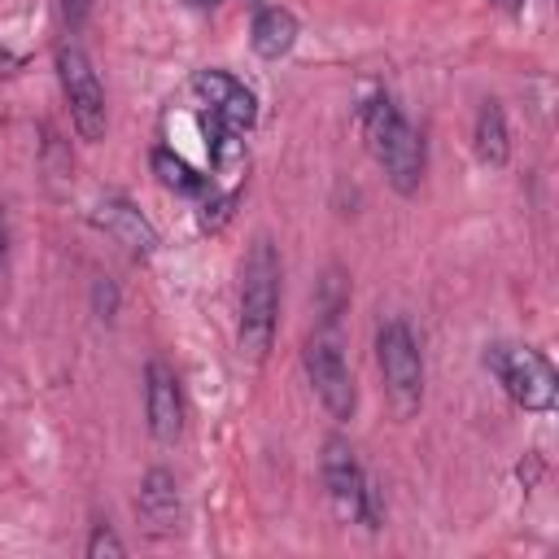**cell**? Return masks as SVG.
I'll use <instances>...</instances> for the list:
<instances>
[{
  "mask_svg": "<svg viewBox=\"0 0 559 559\" xmlns=\"http://www.w3.org/2000/svg\"><path fill=\"white\" fill-rule=\"evenodd\" d=\"M153 170H157V179H162L166 188H175V192H205V179H201L179 153H170V148H153Z\"/></svg>",
  "mask_w": 559,
  "mask_h": 559,
  "instance_id": "obj_14",
  "label": "cell"
},
{
  "mask_svg": "<svg viewBox=\"0 0 559 559\" xmlns=\"http://www.w3.org/2000/svg\"><path fill=\"white\" fill-rule=\"evenodd\" d=\"M498 4H515V0H498Z\"/></svg>",
  "mask_w": 559,
  "mask_h": 559,
  "instance_id": "obj_22",
  "label": "cell"
},
{
  "mask_svg": "<svg viewBox=\"0 0 559 559\" xmlns=\"http://www.w3.org/2000/svg\"><path fill=\"white\" fill-rule=\"evenodd\" d=\"M192 92H197L201 105L210 109V122H218V127H227V131H236V135H245V131L253 127V118H258L253 92H249L240 79L223 74V70H197Z\"/></svg>",
  "mask_w": 559,
  "mask_h": 559,
  "instance_id": "obj_8",
  "label": "cell"
},
{
  "mask_svg": "<svg viewBox=\"0 0 559 559\" xmlns=\"http://www.w3.org/2000/svg\"><path fill=\"white\" fill-rule=\"evenodd\" d=\"M100 555H127V546L118 542V533L109 524H96L87 537V559H100Z\"/></svg>",
  "mask_w": 559,
  "mask_h": 559,
  "instance_id": "obj_15",
  "label": "cell"
},
{
  "mask_svg": "<svg viewBox=\"0 0 559 559\" xmlns=\"http://www.w3.org/2000/svg\"><path fill=\"white\" fill-rule=\"evenodd\" d=\"M57 79H61V96H66V109H70V122H74L79 140H87V144L105 140V127H109L105 87H100L87 52L79 44L57 48Z\"/></svg>",
  "mask_w": 559,
  "mask_h": 559,
  "instance_id": "obj_4",
  "label": "cell"
},
{
  "mask_svg": "<svg viewBox=\"0 0 559 559\" xmlns=\"http://www.w3.org/2000/svg\"><path fill=\"white\" fill-rule=\"evenodd\" d=\"M485 367L502 380V389L511 393L515 406L524 411H550L555 406V367L528 349V345H489L485 349Z\"/></svg>",
  "mask_w": 559,
  "mask_h": 559,
  "instance_id": "obj_5",
  "label": "cell"
},
{
  "mask_svg": "<svg viewBox=\"0 0 559 559\" xmlns=\"http://www.w3.org/2000/svg\"><path fill=\"white\" fill-rule=\"evenodd\" d=\"M319 472H323V489H328V502H332L336 520L362 524V520H367L371 480L362 476V467H358V459H354V445H349L345 437H328V441H323Z\"/></svg>",
  "mask_w": 559,
  "mask_h": 559,
  "instance_id": "obj_6",
  "label": "cell"
},
{
  "mask_svg": "<svg viewBox=\"0 0 559 559\" xmlns=\"http://www.w3.org/2000/svg\"><path fill=\"white\" fill-rule=\"evenodd\" d=\"M476 153H480V162H489V166H502L507 153H511L507 118H502V105H498V100H485L480 114H476Z\"/></svg>",
  "mask_w": 559,
  "mask_h": 559,
  "instance_id": "obj_13",
  "label": "cell"
},
{
  "mask_svg": "<svg viewBox=\"0 0 559 559\" xmlns=\"http://www.w3.org/2000/svg\"><path fill=\"white\" fill-rule=\"evenodd\" d=\"M4 280H9V214L0 205V293H4Z\"/></svg>",
  "mask_w": 559,
  "mask_h": 559,
  "instance_id": "obj_19",
  "label": "cell"
},
{
  "mask_svg": "<svg viewBox=\"0 0 559 559\" xmlns=\"http://www.w3.org/2000/svg\"><path fill=\"white\" fill-rule=\"evenodd\" d=\"M57 4H61V17H66L70 31H79L87 22V13H92V0H57Z\"/></svg>",
  "mask_w": 559,
  "mask_h": 559,
  "instance_id": "obj_17",
  "label": "cell"
},
{
  "mask_svg": "<svg viewBox=\"0 0 559 559\" xmlns=\"http://www.w3.org/2000/svg\"><path fill=\"white\" fill-rule=\"evenodd\" d=\"M92 218H96V227L105 231V236H114L127 253H135V258H148L153 249H157V227L127 201V197H100L96 201V210H92Z\"/></svg>",
  "mask_w": 559,
  "mask_h": 559,
  "instance_id": "obj_10",
  "label": "cell"
},
{
  "mask_svg": "<svg viewBox=\"0 0 559 559\" xmlns=\"http://www.w3.org/2000/svg\"><path fill=\"white\" fill-rule=\"evenodd\" d=\"M275 314H280V253L266 236H258L240 262V354L262 362L275 336Z\"/></svg>",
  "mask_w": 559,
  "mask_h": 559,
  "instance_id": "obj_1",
  "label": "cell"
},
{
  "mask_svg": "<svg viewBox=\"0 0 559 559\" xmlns=\"http://www.w3.org/2000/svg\"><path fill=\"white\" fill-rule=\"evenodd\" d=\"M135 515H140L144 533H153V537H170L179 528V485H175V476L166 467H153L140 480Z\"/></svg>",
  "mask_w": 559,
  "mask_h": 559,
  "instance_id": "obj_11",
  "label": "cell"
},
{
  "mask_svg": "<svg viewBox=\"0 0 559 559\" xmlns=\"http://www.w3.org/2000/svg\"><path fill=\"white\" fill-rule=\"evenodd\" d=\"M192 4H201V9H210V4H218V0H192Z\"/></svg>",
  "mask_w": 559,
  "mask_h": 559,
  "instance_id": "obj_21",
  "label": "cell"
},
{
  "mask_svg": "<svg viewBox=\"0 0 559 559\" xmlns=\"http://www.w3.org/2000/svg\"><path fill=\"white\" fill-rule=\"evenodd\" d=\"M231 205H236V197H214V192H210L205 205H201V227H210V231L223 227V223L231 218Z\"/></svg>",
  "mask_w": 559,
  "mask_h": 559,
  "instance_id": "obj_16",
  "label": "cell"
},
{
  "mask_svg": "<svg viewBox=\"0 0 559 559\" xmlns=\"http://www.w3.org/2000/svg\"><path fill=\"white\" fill-rule=\"evenodd\" d=\"M144 411H148V432L162 445L179 441V432H183V397H179L175 371L162 358H153L144 367Z\"/></svg>",
  "mask_w": 559,
  "mask_h": 559,
  "instance_id": "obj_9",
  "label": "cell"
},
{
  "mask_svg": "<svg viewBox=\"0 0 559 559\" xmlns=\"http://www.w3.org/2000/svg\"><path fill=\"white\" fill-rule=\"evenodd\" d=\"M362 135H367L371 157L384 166L389 183L397 192H415L424 179V140L389 96H376L362 109Z\"/></svg>",
  "mask_w": 559,
  "mask_h": 559,
  "instance_id": "obj_2",
  "label": "cell"
},
{
  "mask_svg": "<svg viewBox=\"0 0 559 559\" xmlns=\"http://www.w3.org/2000/svg\"><path fill=\"white\" fill-rule=\"evenodd\" d=\"M96 310H100V319H114V310H118V293H114V284H96Z\"/></svg>",
  "mask_w": 559,
  "mask_h": 559,
  "instance_id": "obj_18",
  "label": "cell"
},
{
  "mask_svg": "<svg viewBox=\"0 0 559 559\" xmlns=\"http://www.w3.org/2000/svg\"><path fill=\"white\" fill-rule=\"evenodd\" d=\"M301 362H306V376H310L319 402L328 406V415H332V419H349L354 406H358V393H354V376H349V367H345L341 345H336L328 332H319V336L306 341Z\"/></svg>",
  "mask_w": 559,
  "mask_h": 559,
  "instance_id": "obj_7",
  "label": "cell"
},
{
  "mask_svg": "<svg viewBox=\"0 0 559 559\" xmlns=\"http://www.w3.org/2000/svg\"><path fill=\"white\" fill-rule=\"evenodd\" d=\"M22 70V57L17 52H9L4 44H0V74H17Z\"/></svg>",
  "mask_w": 559,
  "mask_h": 559,
  "instance_id": "obj_20",
  "label": "cell"
},
{
  "mask_svg": "<svg viewBox=\"0 0 559 559\" xmlns=\"http://www.w3.org/2000/svg\"><path fill=\"white\" fill-rule=\"evenodd\" d=\"M249 44L262 61H280L293 44H297V17L280 4H266L253 13V26H249Z\"/></svg>",
  "mask_w": 559,
  "mask_h": 559,
  "instance_id": "obj_12",
  "label": "cell"
},
{
  "mask_svg": "<svg viewBox=\"0 0 559 559\" xmlns=\"http://www.w3.org/2000/svg\"><path fill=\"white\" fill-rule=\"evenodd\" d=\"M376 362L384 376V393L397 419H411L424 406V354L406 319H389L376 332Z\"/></svg>",
  "mask_w": 559,
  "mask_h": 559,
  "instance_id": "obj_3",
  "label": "cell"
}]
</instances>
